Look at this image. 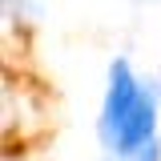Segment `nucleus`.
<instances>
[{
	"mask_svg": "<svg viewBox=\"0 0 161 161\" xmlns=\"http://www.w3.org/2000/svg\"><path fill=\"white\" fill-rule=\"evenodd\" d=\"M157 125H161V85L145 80L129 57H113L97 113V141L105 157L125 161L145 141L157 137Z\"/></svg>",
	"mask_w": 161,
	"mask_h": 161,
	"instance_id": "f257e3e1",
	"label": "nucleus"
},
{
	"mask_svg": "<svg viewBox=\"0 0 161 161\" xmlns=\"http://www.w3.org/2000/svg\"><path fill=\"white\" fill-rule=\"evenodd\" d=\"M0 8H4V32L8 36L40 24V16H44V0H0Z\"/></svg>",
	"mask_w": 161,
	"mask_h": 161,
	"instance_id": "f03ea898",
	"label": "nucleus"
},
{
	"mask_svg": "<svg viewBox=\"0 0 161 161\" xmlns=\"http://www.w3.org/2000/svg\"><path fill=\"white\" fill-rule=\"evenodd\" d=\"M125 161H161V137H153V141H145L137 153H129Z\"/></svg>",
	"mask_w": 161,
	"mask_h": 161,
	"instance_id": "7ed1b4c3",
	"label": "nucleus"
},
{
	"mask_svg": "<svg viewBox=\"0 0 161 161\" xmlns=\"http://www.w3.org/2000/svg\"><path fill=\"white\" fill-rule=\"evenodd\" d=\"M105 161H121V157H105Z\"/></svg>",
	"mask_w": 161,
	"mask_h": 161,
	"instance_id": "20e7f679",
	"label": "nucleus"
}]
</instances>
